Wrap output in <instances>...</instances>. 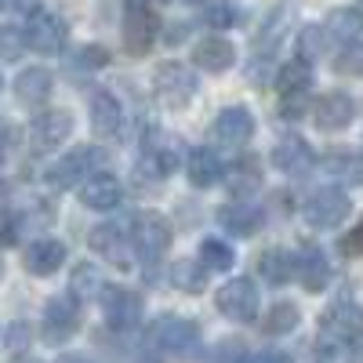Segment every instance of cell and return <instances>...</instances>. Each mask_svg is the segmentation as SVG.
Instances as JSON below:
<instances>
[{
    "mask_svg": "<svg viewBox=\"0 0 363 363\" xmlns=\"http://www.w3.org/2000/svg\"><path fill=\"white\" fill-rule=\"evenodd\" d=\"M160 33V18L153 0H124V48L131 55H145Z\"/></svg>",
    "mask_w": 363,
    "mask_h": 363,
    "instance_id": "6da1fadb",
    "label": "cell"
},
{
    "mask_svg": "<svg viewBox=\"0 0 363 363\" xmlns=\"http://www.w3.org/2000/svg\"><path fill=\"white\" fill-rule=\"evenodd\" d=\"M149 342L171 356H193L200 349V323L189 316H160L149 330Z\"/></svg>",
    "mask_w": 363,
    "mask_h": 363,
    "instance_id": "7a4b0ae2",
    "label": "cell"
},
{
    "mask_svg": "<svg viewBox=\"0 0 363 363\" xmlns=\"http://www.w3.org/2000/svg\"><path fill=\"white\" fill-rule=\"evenodd\" d=\"M40 330H44V342L48 345H66L77 330H80V298L77 294H58L44 306V320H40Z\"/></svg>",
    "mask_w": 363,
    "mask_h": 363,
    "instance_id": "3957f363",
    "label": "cell"
},
{
    "mask_svg": "<svg viewBox=\"0 0 363 363\" xmlns=\"http://www.w3.org/2000/svg\"><path fill=\"white\" fill-rule=\"evenodd\" d=\"M22 37H26V48H33V51H40V55H55V51H62V48H66V40H69V26L58 18L55 11L37 8L33 15L26 18Z\"/></svg>",
    "mask_w": 363,
    "mask_h": 363,
    "instance_id": "277c9868",
    "label": "cell"
},
{
    "mask_svg": "<svg viewBox=\"0 0 363 363\" xmlns=\"http://www.w3.org/2000/svg\"><path fill=\"white\" fill-rule=\"evenodd\" d=\"M99 164H102V149H95V145H77L73 153L58 157V160L48 167V182H51L55 189H73V186H80L87 174H95Z\"/></svg>",
    "mask_w": 363,
    "mask_h": 363,
    "instance_id": "5b68a950",
    "label": "cell"
},
{
    "mask_svg": "<svg viewBox=\"0 0 363 363\" xmlns=\"http://www.w3.org/2000/svg\"><path fill=\"white\" fill-rule=\"evenodd\" d=\"M349 211H352L349 196H345L342 189H335V186H323V189L309 193L306 203H301V215H306V222L316 225V229H335V225H342V222L349 218Z\"/></svg>",
    "mask_w": 363,
    "mask_h": 363,
    "instance_id": "8992f818",
    "label": "cell"
},
{
    "mask_svg": "<svg viewBox=\"0 0 363 363\" xmlns=\"http://www.w3.org/2000/svg\"><path fill=\"white\" fill-rule=\"evenodd\" d=\"M153 91L167 109H182L196 95V73L189 66H182V62H164L153 73Z\"/></svg>",
    "mask_w": 363,
    "mask_h": 363,
    "instance_id": "52a82bcc",
    "label": "cell"
},
{
    "mask_svg": "<svg viewBox=\"0 0 363 363\" xmlns=\"http://www.w3.org/2000/svg\"><path fill=\"white\" fill-rule=\"evenodd\" d=\"M178 164H182V145H178V138H171V135H149V142H145V149H142V160H138V174L149 182H164V178H171L174 171H178Z\"/></svg>",
    "mask_w": 363,
    "mask_h": 363,
    "instance_id": "ba28073f",
    "label": "cell"
},
{
    "mask_svg": "<svg viewBox=\"0 0 363 363\" xmlns=\"http://www.w3.org/2000/svg\"><path fill=\"white\" fill-rule=\"evenodd\" d=\"M171 222L160 215V211H142V215L131 218V244L145 255V258H160L171 247Z\"/></svg>",
    "mask_w": 363,
    "mask_h": 363,
    "instance_id": "9c48e42d",
    "label": "cell"
},
{
    "mask_svg": "<svg viewBox=\"0 0 363 363\" xmlns=\"http://www.w3.org/2000/svg\"><path fill=\"white\" fill-rule=\"evenodd\" d=\"M99 301H102V313H106V320H109L113 330L138 327V320H142V294L138 291L120 287V284H106L102 294H99Z\"/></svg>",
    "mask_w": 363,
    "mask_h": 363,
    "instance_id": "30bf717a",
    "label": "cell"
},
{
    "mask_svg": "<svg viewBox=\"0 0 363 363\" xmlns=\"http://www.w3.org/2000/svg\"><path fill=\"white\" fill-rule=\"evenodd\" d=\"M215 301H218L222 316H229V320L251 323L258 316V291H255V280H247V277H236V280L222 284Z\"/></svg>",
    "mask_w": 363,
    "mask_h": 363,
    "instance_id": "8fae6325",
    "label": "cell"
},
{
    "mask_svg": "<svg viewBox=\"0 0 363 363\" xmlns=\"http://www.w3.org/2000/svg\"><path fill=\"white\" fill-rule=\"evenodd\" d=\"M356 116V102L345 95V91H327L323 99H316L313 106V124L320 131H345Z\"/></svg>",
    "mask_w": 363,
    "mask_h": 363,
    "instance_id": "7c38bea8",
    "label": "cell"
},
{
    "mask_svg": "<svg viewBox=\"0 0 363 363\" xmlns=\"http://www.w3.org/2000/svg\"><path fill=\"white\" fill-rule=\"evenodd\" d=\"M29 135H33V145L37 149H58L73 135V116L66 109H44V113L33 116Z\"/></svg>",
    "mask_w": 363,
    "mask_h": 363,
    "instance_id": "4fadbf2b",
    "label": "cell"
},
{
    "mask_svg": "<svg viewBox=\"0 0 363 363\" xmlns=\"http://www.w3.org/2000/svg\"><path fill=\"white\" fill-rule=\"evenodd\" d=\"M87 244L113 269H131V244H128V236L120 233L116 225H95L91 236H87Z\"/></svg>",
    "mask_w": 363,
    "mask_h": 363,
    "instance_id": "5bb4252c",
    "label": "cell"
},
{
    "mask_svg": "<svg viewBox=\"0 0 363 363\" xmlns=\"http://www.w3.org/2000/svg\"><path fill=\"white\" fill-rule=\"evenodd\" d=\"M320 330L323 335L352 342L356 335H363V309L356 306V301H335V306L320 316Z\"/></svg>",
    "mask_w": 363,
    "mask_h": 363,
    "instance_id": "9a60e30c",
    "label": "cell"
},
{
    "mask_svg": "<svg viewBox=\"0 0 363 363\" xmlns=\"http://www.w3.org/2000/svg\"><path fill=\"white\" fill-rule=\"evenodd\" d=\"M272 164H277L284 174H309L313 164H316V153H313V145L306 138H280L277 149H272Z\"/></svg>",
    "mask_w": 363,
    "mask_h": 363,
    "instance_id": "2e32d148",
    "label": "cell"
},
{
    "mask_svg": "<svg viewBox=\"0 0 363 363\" xmlns=\"http://www.w3.org/2000/svg\"><path fill=\"white\" fill-rule=\"evenodd\" d=\"M120 200H124V186L106 171L91 174L80 186V203L91 207V211H113V207H120Z\"/></svg>",
    "mask_w": 363,
    "mask_h": 363,
    "instance_id": "e0dca14e",
    "label": "cell"
},
{
    "mask_svg": "<svg viewBox=\"0 0 363 363\" xmlns=\"http://www.w3.org/2000/svg\"><path fill=\"white\" fill-rule=\"evenodd\" d=\"M294 272H298V280L301 287H306L309 294H320L330 280V265H327V255L313 244H306L298 255H294Z\"/></svg>",
    "mask_w": 363,
    "mask_h": 363,
    "instance_id": "ac0fdd59",
    "label": "cell"
},
{
    "mask_svg": "<svg viewBox=\"0 0 363 363\" xmlns=\"http://www.w3.org/2000/svg\"><path fill=\"white\" fill-rule=\"evenodd\" d=\"M215 135H218L222 142H229V145L251 142V135H255V116H251V109H247V106H229V109H222V113L215 116Z\"/></svg>",
    "mask_w": 363,
    "mask_h": 363,
    "instance_id": "d6986e66",
    "label": "cell"
},
{
    "mask_svg": "<svg viewBox=\"0 0 363 363\" xmlns=\"http://www.w3.org/2000/svg\"><path fill=\"white\" fill-rule=\"evenodd\" d=\"M186 174L196 189H211V186H218V182H225V164L218 160V153H211L207 145H196L186 160Z\"/></svg>",
    "mask_w": 363,
    "mask_h": 363,
    "instance_id": "ffe728a7",
    "label": "cell"
},
{
    "mask_svg": "<svg viewBox=\"0 0 363 363\" xmlns=\"http://www.w3.org/2000/svg\"><path fill=\"white\" fill-rule=\"evenodd\" d=\"M91 128H95V135H102V138H113L120 128H124V106L116 102V95L95 91V99H91Z\"/></svg>",
    "mask_w": 363,
    "mask_h": 363,
    "instance_id": "44dd1931",
    "label": "cell"
},
{
    "mask_svg": "<svg viewBox=\"0 0 363 363\" xmlns=\"http://www.w3.org/2000/svg\"><path fill=\"white\" fill-rule=\"evenodd\" d=\"M193 62L207 73H225L233 69L236 62V48L225 40V37H203L196 48H193Z\"/></svg>",
    "mask_w": 363,
    "mask_h": 363,
    "instance_id": "7402d4cb",
    "label": "cell"
},
{
    "mask_svg": "<svg viewBox=\"0 0 363 363\" xmlns=\"http://www.w3.org/2000/svg\"><path fill=\"white\" fill-rule=\"evenodd\" d=\"M218 225H222L229 236L251 240V236L262 229V211L251 207V203H225V207L218 211Z\"/></svg>",
    "mask_w": 363,
    "mask_h": 363,
    "instance_id": "603a6c76",
    "label": "cell"
},
{
    "mask_svg": "<svg viewBox=\"0 0 363 363\" xmlns=\"http://www.w3.org/2000/svg\"><path fill=\"white\" fill-rule=\"evenodd\" d=\"M66 265V244H58V240H37V244H29L26 251V272H33V277H51Z\"/></svg>",
    "mask_w": 363,
    "mask_h": 363,
    "instance_id": "cb8c5ba5",
    "label": "cell"
},
{
    "mask_svg": "<svg viewBox=\"0 0 363 363\" xmlns=\"http://www.w3.org/2000/svg\"><path fill=\"white\" fill-rule=\"evenodd\" d=\"M51 87H55V80L48 69H26L15 80V99L22 106H44L51 99Z\"/></svg>",
    "mask_w": 363,
    "mask_h": 363,
    "instance_id": "d4e9b609",
    "label": "cell"
},
{
    "mask_svg": "<svg viewBox=\"0 0 363 363\" xmlns=\"http://www.w3.org/2000/svg\"><path fill=\"white\" fill-rule=\"evenodd\" d=\"M258 272H262V280H269V284H287L291 277H294V255L291 251H284V247H269V251H262V258H258Z\"/></svg>",
    "mask_w": 363,
    "mask_h": 363,
    "instance_id": "484cf974",
    "label": "cell"
},
{
    "mask_svg": "<svg viewBox=\"0 0 363 363\" xmlns=\"http://www.w3.org/2000/svg\"><path fill=\"white\" fill-rule=\"evenodd\" d=\"M229 193L233 196H240V200H247L258 186H262V167H258V160L255 157H244V160H236L233 164V171H229Z\"/></svg>",
    "mask_w": 363,
    "mask_h": 363,
    "instance_id": "4316f807",
    "label": "cell"
},
{
    "mask_svg": "<svg viewBox=\"0 0 363 363\" xmlns=\"http://www.w3.org/2000/svg\"><path fill=\"white\" fill-rule=\"evenodd\" d=\"M323 171H327V178L342 182V186H363V160L356 153H330V157H323Z\"/></svg>",
    "mask_w": 363,
    "mask_h": 363,
    "instance_id": "83f0119b",
    "label": "cell"
},
{
    "mask_svg": "<svg viewBox=\"0 0 363 363\" xmlns=\"http://www.w3.org/2000/svg\"><path fill=\"white\" fill-rule=\"evenodd\" d=\"M327 26H301L298 29V40H294V51H298V58L301 62H316V58H323L327 55Z\"/></svg>",
    "mask_w": 363,
    "mask_h": 363,
    "instance_id": "f1b7e54d",
    "label": "cell"
},
{
    "mask_svg": "<svg viewBox=\"0 0 363 363\" xmlns=\"http://www.w3.org/2000/svg\"><path fill=\"white\" fill-rule=\"evenodd\" d=\"M327 33L342 40H359L363 37V11L359 8H335L327 15Z\"/></svg>",
    "mask_w": 363,
    "mask_h": 363,
    "instance_id": "f546056e",
    "label": "cell"
},
{
    "mask_svg": "<svg viewBox=\"0 0 363 363\" xmlns=\"http://www.w3.org/2000/svg\"><path fill=\"white\" fill-rule=\"evenodd\" d=\"M171 280H174L178 291L200 294V291L207 287V265H203V262H193V258H182V262H174V269H171Z\"/></svg>",
    "mask_w": 363,
    "mask_h": 363,
    "instance_id": "4dcf8cb0",
    "label": "cell"
},
{
    "mask_svg": "<svg viewBox=\"0 0 363 363\" xmlns=\"http://www.w3.org/2000/svg\"><path fill=\"white\" fill-rule=\"evenodd\" d=\"M298 320H301V313H298V306H291V301H277V306H269V313H265V320H262V330L265 335H291V330L298 327Z\"/></svg>",
    "mask_w": 363,
    "mask_h": 363,
    "instance_id": "1f68e13d",
    "label": "cell"
},
{
    "mask_svg": "<svg viewBox=\"0 0 363 363\" xmlns=\"http://www.w3.org/2000/svg\"><path fill=\"white\" fill-rule=\"evenodd\" d=\"M309 87H313V66L301 62V58H294V62H287L277 73V91L280 95H294V91H309Z\"/></svg>",
    "mask_w": 363,
    "mask_h": 363,
    "instance_id": "d6a6232c",
    "label": "cell"
},
{
    "mask_svg": "<svg viewBox=\"0 0 363 363\" xmlns=\"http://www.w3.org/2000/svg\"><path fill=\"white\" fill-rule=\"evenodd\" d=\"M102 277H99V269L91 265V262H80L77 269H73V280H69V294H77L80 301H87V298H95V294H102Z\"/></svg>",
    "mask_w": 363,
    "mask_h": 363,
    "instance_id": "836d02e7",
    "label": "cell"
},
{
    "mask_svg": "<svg viewBox=\"0 0 363 363\" xmlns=\"http://www.w3.org/2000/svg\"><path fill=\"white\" fill-rule=\"evenodd\" d=\"M200 262L211 272H229L236 258H233V247L222 244V240H203V244H200Z\"/></svg>",
    "mask_w": 363,
    "mask_h": 363,
    "instance_id": "e575fe53",
    "label": "cell"
},
{
    "mask_svg": "<svg viewBox=\"0 0 363 363\" xmlns=\"http://www.w3.org/2000/svg\"><path fill=\"white\" fill-rule=\"evenodd\" d=\"M240 15H244V11H240L233 0H211L207 11H203V22H207L211 29H229V26L240 22Z\"/></svg>",
    "mask_w": 363,
    "mask_h": 363,
    "instance_id": "d590c367",
    "label": "cell"
},
{
    "mask_svg": "<svg viewBox=\"0 0 363 363\" xmlns=\"http://www.w3.org/2000/svg\"><path fill=\"white\" fill-rule=\"evenodd\" d=\"M335 69H338L342 77H363V44H359V40H349V44L338 51Z\"/></svg>",
    "mask_w": 363,
    "mask_h": 363,
    "instance_id": "8d00e7d4",
    "label": "cell"
},
{
    "mask_svg": "<svg viewBox=\"0 0 363 363\" xmlns=\"http://www.w3.org/2000/svg\"><path fill=\"white\" fill-rule=\"evenodd\" d=\"M207 363H251V356H247V345L240 338H222L215 349H211Z\"/></svg>",
    "mask_w": 363,
    "mask_h": 363,
    "instance_id": "74e56055",
    "label": "cell"
},
{
    "mask_svg": "<svg viewBox=\"0 0 363 363\" xmlns=\"http://www.w3.org/2000/svg\"><path fill=\"white\" fill-rule=\"evenodd\" d=\"M18 236H22V215H18V211H11V207H4V211H0V244L15 247Z\"/></svg>",
    "mask_w": 363,
    "mask_h": 363,
    "instance_id": "f35d334b",
    "label": "cell"
},
{
    "mask_svg": "<svg viewBox=\"0 0 363 363\" xmlns=\"http://www.w3.org/2000/svg\"><path fill=\"white\" fill-rule=\"evenodd\" d=\"M345 338H335V335H323L320 330V345H316V356L320 363H342L345 359Z\"/></svg>",
    "mask_w": 363,
    "mask_h": 363,
    "instance_id": "ab89813d",
    "label": "cell"
},
{
    "mask_svg": "<svg viewBox=\"0 0 363 363\" xmlns=\"http://www.w3.org/2000/svg\"><path fill=\"white\" fill-rule=\"evenodd\" d=\"M109 62V51L102 48V44H87V48H80L77 51V69H102Z\"/></svg>",
    "mask_w": 363,
    "mask_h": 363,
    "instance_id": "60d3db41",
    "label": "cell"
},
{
    "mask_svg": "<svg viewBox=\"0 0 363 363\" xmlns=\"http://www.w3.org/2000/svg\"><path fill=\"white\" fill-rule=\"evenodd\" d=\"M280 116L284 120H298V116H306L309 109V91H294V95H280Z\"/></svg>",
    "mask_w": 363,
    "mask_h": 363,
    "instance_id": "b9f144b4",
    "label": "cell"
},
{
    "mask_svg": "<svg viewBox=\"0 0 363 363\" xmlns=\"http://www.w3.org/2000/svg\"><path fill=\"white\" fill-rule=\"evenodd\" d=\"M22 48H26L22 29H15V26H4V29H0V55H4V58H15Z\"/></svg>",
    "mask_w": 363,
    "mask_h": 363,
    "instance_id": "7bdbcfd3",
    "label": "cell"
},
{
    "mask_svg": "<svg viewBox=\"0 0 363 363\" xmlns=\"http://www.w3.org/2000/svg\"><path fill=\"white\" fill-rule=\"evenodd\" d=\"M342 255H349V258L363 255V218L356 222V229H352V233H345V236H342Z\"/></svg>",
    "mask_w": 363,
    "mask_h": 363,
    "instance_id": "ee69618b",
    "label": "cell"
},
{
    "mask_svg": "<svg viewBox=\"0 0 363 363\" xmlns=\"http://www.w3.org/2000/svg\"><path fill=\"white\" fill-rule=\"evenodd\" d=\"M8 345L11 349H29V327L26 323H11V330H8Z\"/></svg>",
    "mask_w": 363,
    "mask_h": 363,
    "instance_id": "f6af8a7d",
    "label": "cell"
},
{
    "mask_svg": "<svg viewBox=\"0 0 363 363\" xmlns=\"http://www.w3.org/2000/svg\"><path fill=\"white\" fill-rule=\"evenodd\" d=\"M251 363H291V356H287V352H280V349H262Z\"/></svg>",
    "mask_w": 363,
    "mask_h": 363,
    "instance_id": "bcb514c9",
    "label": "cell"
},
{
    "mask_svg": "<svg viewBox=\"0 0 363 363\" xmlns=\"http://www.w3.org/2000/svg\"><path fill=\"white\" fill-rule=\"evenodd\" d=\"M186 37H189V26L186 22H174L171 33H167V44H178V40H186Z\"/></svg>",
    "mask_w": 363,
    "mask_h": 363,
    "instance_id": "7dc6e473",
    "label": "cell"
},
{
    "mask_svg": "<svg viewBox=\"0 0 363 363\" xmlns=\"http://www.w3.org/2000/svg\"><path fill=\"white\" fill-rule=\"evenodd\" d=\"M11 363H40V359H37V356H15Z\"/></svg>",
    "mask_w": 363,
    "mask_h": 363,
    "instance_id": "c3c4849f",
    "label": "cell"
},
{
    "mask_svg": "<svg viewBox=\"0 0 363 363\" xmlns=\"http://www.w3.org/2000/svg\"><path fill=\"white\" fill-rule=\"evenodd\" d=\"M62 363H87V359H80V356H69V359H62Z\"/></svg>",
    "mask_w": 363,
    "mask_h": 363,
    "instance_id": "681fc988",
    "label": "cell"
},
{
    "mask_svg": "<svg viewBox=\"0 0 363 363\" xmlns=\"http://www.w3.org/2000/svg\"><path fill=\"white\" fill-rule=\"evenodd\" d=\"M4 4H8V0H0V8H4Z\"/></svg>",
    "mask_w": 363,
    "mask_h": 363,
    "instance_id": "f907efd6",
    "label": "cell"
},
{
    "mask_svg": "<svg viewBox=\"0 0 363 363\" xmlns=\"http://www.w3.org/2000/svg\"><path fill=\"white\" fill-rule=\"evenodd\" d=\"M160 4H171V0H160Z\"/></svg>",
    "mask_w": 363,
    "mask_h": 363,
    "instance_id": "816d5d0a",
    "label": "cell"
},
{
    "mask_svg": "<svg viewBox=\"0 0 363 363\" xmlns=\"http://www.w3.org/2000/svg\"><path fill=\"white\" fill-rule=\"evenodd\" d=\"M359 359H363V349H359Z\"/></svg>",
    "mask_w": 363,
    "mask_h": 363,
    "instance_id": "f5cc1de1",
    "label": "cell"
},
{
    "mask_svg": "<svg viewBox=\"0 0 363 363\" xmlns=\"http://www.w3.org/2000/svg\"><path fill=\"white\" fill-rule=\"evenodd\" d=\"M0 87H4V80H0Z\"/></svg>",
    "mask_w": 363,
    "mask_h": 363,
    "instance_id": "db71d44e",
    "label": "cell"
},
{
    "mask_svg": "<svg viewBox=\"0 0 363 363\" xmlns=\"http://www.w3.org/2000/svg\"><path fill=\"white\" fill-rule=\"evenodd\" d=\"M0 272H4V269H0Z\"/></svg>",
    "mask_w": 363,
    "mask_h": 363,
    "instance_id": "11a10c76",
    "label": "cell"
}]
</instances>
